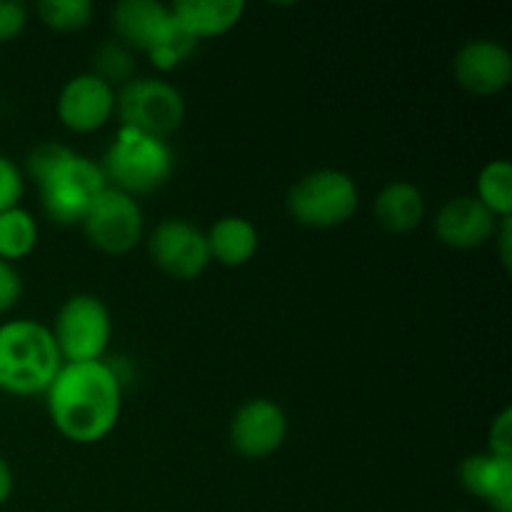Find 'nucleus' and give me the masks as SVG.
Returning <instances> with one entry per match:
<instances>
[{"label": "nucleus", "instance_id": "4", "mask_svg": "<svg viewBox=\"0 0 512 512\" xmlns=\"http://www.w3.org/2000/svg\"><path fill=\"white\" fill-rule=\"evenodd\" d=\"M98 165L108 188L138 200L168 183L175 170V155L168 140L120 125Z\"/></svg>", "mask_w": 512, "mask_h": 512}, {"label": "nucleus", "instance_id": "15", "mask_svg": "<svg viewBox=\"0 0 512 512\" xmlns=\"http://www.w3.org/2000/svg\"><path fill=\"white\" fill-rule=\"evenodd\" d=\"M465 493L483 500L493 512H512V460L493 453L468 455L458 470Z\"/></svg>", "mask_w": 512, "mask_h": 512}, {"label": "nucleus", "instance_id": "23", "mask_svg": "<svg viewBox=\"0 0 512 512\" xmlns=\"http://www.w3.org/2000/svg\"><path fill=\"white\" fill-rule=\"evenodd\" d=\"M195 48H198V40H195L193 35L185 33L178 25V20H175L173 28H170L168 33L158 40V45H155L153 50H148L145 55L150 58L153 68H158L160 73H170V70L180 68V65L195 53Z\"/></svg>", "mask_w": 512, "mask_h": 512}, {"label": "nucleus", "instance_id": "16", "mask_svg": "<svg viewBox=\"0 0 512 512\" xmlns=\"http://www.w3.org/2000/svg\"><path fill=\"white\" fill-rule=\"evenodd\" d=\"M170 13L180 28L195 40L218 38L230 33L245 13L243 0H178L170 5Z\"/></svg>", "mask_w": 512, "mask_h": 512}, {"label": "nucleus", "instance_id": "25", "mask_svg": "<svg viewBox=\"0 0 512 512\" xmlns=\"http://www.w3.org/2000/svg\"><path fill=\"white\" fill-rule=\"evenodd\" d=\"M488 453L512 460V410L505 408L493 418L488 433Z\"/></svg>", "mask_w": 512, "mask_h": 512}, {"label": "nucleus", "instance_id": "27", "mask_svg": "<svg viewBox=\"0 0 512 512\" xmlns=\"http://www.w3.org/2000/svg\"><path fill=\"white\" fill-rule=\"evenodd\" d=\"M23 295V280L10 263L0 260V315L13 310Z\"/></svg>", "mask_w": 512, "mask_h": 512}, {"label": "nucleus", "instance_id": "2", "mask_svg": "<svg viewBox=\"0 0 512 512\" xmlns=\"http://www.w3.org/2000/svg\"><path fill=\"white\" fill-rule=\"evenodd\" d=\"M25 173L40 195V208L53 223L80 225L108 183L95 160L60 143H40L25 160Z\"/></svg>", "mask_w": 512, "mask_h": 512}, {"label": "nucleus", "instance_id": "26", "mask_svg": "<svg viewBox=\"0 0 512 512\" xmlns=\"http://www.w3.org/2000/svg\"><path fill=\"white\" fill-rule=\"evenodd\" d=\"M28 23V8L18 0H0V43L18 38Z\"/></svg>", "mask_w": 512, "mask_h": 512}, {"label": "nucleus", "instance_id": "9", "mask_svg": "<svg viewBox=\"0 0 512 512\" xmlns=\"http://www.w3.org/2000/svg\"><path fill=\"white\" fill-rule=\"evenodd\" d=\"M153 263L173 280H195L210 265L205 230L183 218H168L148 238Z\"/></svg>", "mask_w": 512, "mask_h": 512}, {"label": "nucleus", "instance_id": "5", "mask_svg": "<svg viewBox=\"0 0 512 512\" xmlns=\"http://www.w3.org/2000/svg\"><path fill=\"white\" fill-rule=\"evenodd\" d=\"M360 205V190L345 170L320 168L305 173L285 195L288 215L303 228L330 230L345 225Z\"/></svg>", "mask_w": 512, "mask_h": 512}, {"label": "nucleus", "instance_id": "29", "mask_svg": "<svg viewBox=\"0 0 512 512\" xmlns=\"http://www.w3.org/2000/svg\"><path fill=\"white\" fill-rule=\"evenodd\" d=\"M13 470H10L8 460L0 455V505H5L10 500V495H13Z\"/></svg>", "mask_w": 512, "mask_h": 512}, {"label": "nucleus", "instance_id": "18", "mask_svg": "<svg viewBox=\"0 0 512 512\" xmlns=\"http://www.w3.org/2000/svg\"><path fill=\"white\" fill-rule=\"evenodd\" d=\"M375 220L385 233H413L425 220L423 193L408 180H393L375 198Z\"/></svg>", "mask_w": 512, "mask_h": 512}, {"label": "nucleus", "instance_id": "28", "mask_svg": "<svg viewBox=\"0 0 512 512\" xmlns=\"http://www.w3.org/2000/svg\"><path fill=\"white\" fill-rule=\"evenodd\" d=\"M493 240H495V243H498V253H500V260H503L505 270H510V260H512V218L500 220Z\"/></svg>", "mask_w": 512, "mask_h": 512}, {"label": "nucleus", "instance_id": "13", "mask_svg": "<svg viewBox=\"0 0 512 512\" xmlns=\"http://www.w3.org/2000/svg\"><path fill=\"white\" fill-rule=\"evenodd\" d=\"M498 223L475 195H458L435 215V235L453 250H478L495 238Z\"/></svg>", "mask_w": 512, "mask_h": 512}, {"label": "nucleus", "instance_id": "1", "mask_svg": "<svg viewBox=\"0 0 512 512\" xmlns=\"http://www.w3.org/2000/svg\"><path fill=\"white\" fill-rule=\"evenodd\" d=\"M50 423L65 440L93 445L108 438L123 410V380L105 360L63 363L45 390Z\"/></svg>", "mask_w": 512, "mask_h": 512}, {"label": "nucleus", "instance_id": "30", "mask_svg": "<svg viewBox=\"0 0 512 512\" xmlns=\"http://www.w3.org/2000/svg\"><path fill=\"white\" fill-rule=\"evenodd\" d=\"M458 512H463V510H458Z\"/></svg>", "mask_w": 512, "mask_h": 512}, {"label": "nucleus", "instance_id": "21", "mask_svg": "<svg viewBox=\"0 0 512 512\" xmlns=\"http://www.w3.org/2000/svg\"><path fill=\"white\" fill-rule=\"evenodd\" d=\"M35 13L43 25L58 33H75L90 25L95 15V5L90 0H43L35 5Z\"/></svg>", "mask_w": 512, "mask_h": 512}, {"label": "nucleus", "instance_id": "22", "mask_svg": "<svg viewBox=\"0 0 512 512\" xmlns=\"http://www.w3.org/2000/svg\"><path fill=\"white\" fill-rule=\"evenodd\" d=\"M93 75H98L103 83H108L110 88L120 85L123 88L125 83L133 80L135 73V58L133 50L125 48L120 40H108V43L100 45L93 55Z\"/></svg>", "mask_w": 512, "mask_h": 512}, {"label": "nucleus", "instance_id": "8", "mask_svg": "<svg viewBox=\"0 0 512 512\" xmlns=\"http://www.w3.org/2000/svg\"><path fill=\"white\" fill-rule=\"evenodd\" d=\"M85 238L105 255H125L138 248L145 235L143 208L120 190L105 188L85 220L80 223Z\"/></svg>", "mask_w": 512, "mask_h": 512}, {"label": "nucleus", "instance_id": "3", "mask_svg": "<svg viewBox=\"0 0 512 512\" xmlns=\"http://www.w3.org/2000/svg\"><path fill=\"white\" fill-rule=\"evenodd\" d=\"M63 358L45 323L30 318L0 325V390L15 398L45 395Z\"/></svg>", "mask_w": 512, "mask_h": 512}, {"label": "nucleus", "instance_id": "12", "mask_svg": "<svg viewBox=\"0 0 512 512\" xmlns=\"http://www.w3.org/2000/svg\"><path fill=\"white\" fill-rule=\"evenodd\" d=\"M453 75L470 95L490 98L508 90L512 83V55L498 40H470L455 55Z\"/></svg>", "mask_w": 512, "mask_h": 512}, {"label": "nucleus", "instance_id": "24", "mask_svg": "<svg viewBox=\"0 0 512 512\" xmlns=\"http://www.w3.org/2000/svg\"><path fill=\"white\" fill-rule=\"evenodd\" d=\"M23 193H25L23 170H20L8 155L0 153V213H5V210L10 208H18Z\"/></svg>", "mask_w": 512, "mask_h": 512}, {"label": "nucleus", "instance_id": "7", "mask_svg": "<svg viewBox=\"0 0 512 512\" xmlns=\"http://www.w3.org/2000/svg\"><path fill=\"white\" fill-rule=\"evenodd\" d=\"M115 113L123 128L165 140L183 125L185 100L168 80L133 78L115 93Z\"/></svg>", "mask_w": 512, "mask_h": 512}, {"label": "nucleus", "instance_id": "11", "mask_svg": "<svg viewBox=\"0 0 512 512\" xmlns=\"http://www.w3.org/2000/svg\"><path fill=\"white\" fill-rule=\"evenodd\" d=\"M55 113L60 123L73 133H98L115 115V88L93 73L75 75L60 90Z\"/></svg>", "mask_w": 512, "mask_h": 512}, {"label": "nucleus", "instance_id": "20", "mask_svg": "<svg viewBox=\"0 0 512 512\" xmlns=\"http://www.w3.org/2000/svg\"><path fill=\"white\" fill-rule=\"evenodd\" d=\"M475 198L498 220L512 218V165L508 160H490L475 183Z\"/></svg>", "mask_w": 512, "mask_h": 512}, {"label": "nucleus", "instance_id": "6", "mask_svg": "<svg viewBox=\"0 0 512 512\" xmlns=\"http://www.w3.org/2000/svg\"><path fill=\"white\" fill-rule=\"evenodd\" d=\"M50 333H53L63 363L103 360V355L108 353L110 335H113L108 305L98 295H70L60 305Z\"/></svg>", "mask_w": 512, "mask_h": 512}, {"label": "nucleus", "instance_id": "10", "mask_svg": "<svg viewBox=\"0 0 512 512\" xmlns=\"http://www.w3.org/2000/svg\"><path fill=\"white\" fill-rule=\"evenodd\" d=\"M288 438V415L268 398L245 400L230 420V445L245 460H265Z\"/></svg>", "mask_w": 512, "mask_h": 512}, {"label": "nucleus", "instance_id": "19", "mask_svg": "<svg viewBox=\"0 0 512 512\" xmlns=\"http://www.w3.org/2000/svg\"><path fill=\"white\" fill-rule=\"evenodd\" d=\"M38 245V223L25 208H10L0 213V260L13 265V260L28 258Z\"/></svg>", "mask_w": 512, "mask_h": 512}, {"label": "nucleus", "instance_id": "17", "mask_svg": "<svg viewBox=\"0 0 512 512\" xmlns=\"http://www.w3.org/2000/svg\"><path fill=\"white\" fill-rule=\"evenodd\" d=\"M208 240L210 263H218L223 268H243L255 258L260 245L258 228L243 215H223L210 225L205 233Z\"/></svg>", "mask_w": 512, "mask_h": 512}, {"label": "nucleus", "instance_id": "14", "mask_svg": "<svg viewBox=\"0 0 512 512\" xmlns=\"http://www.w3.org/2000/svg\"><path fill=\"white\" fill-rule=\"evenodd\" d=\"M115 38L130 50L148 53L158 45V40L173 28L175 18L170 5L158 0H123L110 13Z\"/></svg>", "mask_w": 512, "mask_h": 512}]
</instances>
